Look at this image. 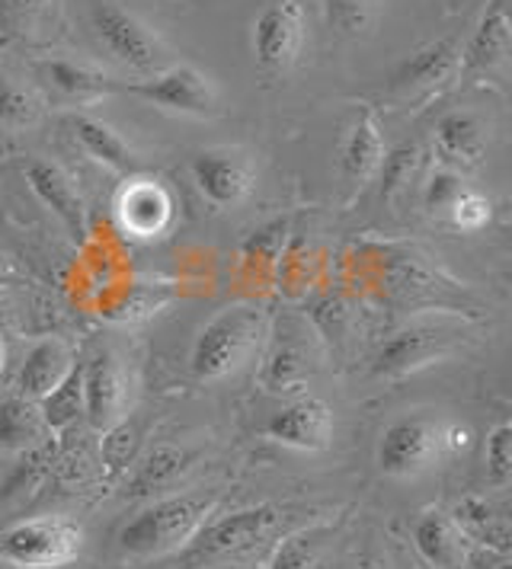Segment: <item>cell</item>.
Here are the masks:
<instances>
[{"label": "cell", "instance_id": "obj_28", "mask_svg": "<svg viewBox=\"0 0 512 569\" xmlns=\"http://www.w3.org/2000/svg\"><path fill=\"white\" fill-rule=\"evenodd\" d=\"M138 448H141V429H138L135 422L119 419L116 426H109L100 439L102 473H106L109 480L122 477L128 467L135 465V458H138Z\"/></svg>", "mask_w": 512, "mask_h": 569}, {"label": "cell", "instance_id": "obj_39", "mask_svg": "<svg viewBox=\"0 0 512 569\" xmlns=\"http://www.w3.org/2000/svg\"><path fill=\"white\" fill-rule=\"evenodd\" d=\"M3 365H7V349H3V339H0V375H3Z\"/></svg>", "mask_w": 512, "mask_h": 569}, {"label": "cell", "instance_id": "obj_32", "mask_svg": "<svg viewBox=\"0 0 512 569\" xmlns=\"http://www.w3.org/2000/svg\"><path fill=\"white\" fill-rule=\"evenodd\" d=\"M382 17V0H331V20L349 39L368 36Z\"/></svg>", "mask_w": 512, "mask_h": 569}, {"label": "cell", "instance_id": "obj_1", "mask_svg": "<svg viewBox=\"0 0 512 569\" xmlns=\"http://www.w3.org/2000/svg\"><path fill=\"white\" fill-rule=\"evenodd\" d=\"M218 496L211 492H179V496H160L145 512L131 518L119 531V553L128 560H151L179 553L186 543L196 538Z\"/></svg>", "mask_w": 512, "mask_h": 569}, {"label": "cell", "instance_id": "obj_35", "mask_svg": "<svg viewBox=\"0 0 512 569\" xmlns=\"http://www.w3.org/2000/svg\"><path fill=\"white\" fill-rule=\"evenodd\" d=\"M467 186L461 180L459 170H449V167H439L430 182H426V189H423V206L430 214H449V208L455 206V199H459L461 192H464Z\"/></svg>", "mask_w": 512, "mask_h": 569}, {"label": "cell", "instance_id": "obj_38", "mask_svg": "<svg viewBox=\"0 0 512 569\" xmlns=\"http://www.w3.org/2000/svg\"><path fill=\"white\" fill-rule=\"evenodd\" d=\"M311 320H314V327L324 333L327 339L333 337H343V330H346V320H349V311H346V305L339 301V298H324V301H317L314 305V311H311Z\"/></svg>", "mask_w": 512, "mask_h": 569}, {"label": "cell", "instance_id": "obj_8", "mask_svg": "<svg viewBox=\"0 0 512 569\" xmlns=\"http://www.w3.org/2000/svg\"><path fill=\"white\" fill-rule=\"evenodd\" d=\"M305 46V3L276 0L254 23V61L263 74H285Z\"/></svg>", "mask_w": 512, "mask_h": 569}, {"label": "cell", "instance_id": "obj_9", "mask_svg": "<svg viewBox=\"0 0 512 569\" xmlns=\"http://www.w3.org/2000/svg\"><path fill=\"white\" fill-rule=\"evenodd\" d=\"M193 180L215 208L240 206L256 182L254 160L237 148H205L189 160Z\"/></svg>", "mask_w": 512, "mask_h": 569}, {"label": "cell", "instance_id": "obj_27", "mask_svg": "<svg viewBox=\"0 0 512 569\" xmlns=\"http://www.w3.org/2000/svg\"><path fill=\"white\" fill-rule=\"evenodd\" d=\"M311 375V352L295 339H279L269 362L263 368V388L273 393H288L305 385Z\"/></svg>", "mask_w": 512, "mask_h": 569}, {"label": "cell", "instance_id": "obj_24", "mask_svg": "<svg viewBox=\"0 0 512 569\" xmlns=\"http://www.w3.org/2000/svg\"><path fill=\"white\" fill-rule=\"evenodd\" d=\"M39 74L49 80L51 87L65 97H77V100H87V97H102V93H119L122 83L102 74L90 64H80L71 58H46L39 61Z\"/></svg>", "mask_w": 512, "mask_h": 569}, {"label": "cell", "instance_id": "obj_12", "mask_svg": "<svg viewBox=\"0 0 512 569\" xmlns=\"http://www.w3.org/2000/svg\"><path fill=\"white\" fill-rule=\"evenodd\" d=\"M126 371L109 349H102L93 356V362L83 365V416L90 429L106 432L109 426L126 419Z\"/></svg>", "mask_w": 512, "mask_h": 569}, {"label": "cell", "instance_id": "obj_29", "mask_svg": "<svg viewBox=\"0 0 512 569\" xmlns=\"http://www.w3.org/2000/svg\"><path fill=\"white\" fill-rule=\"evenodd\" d=\"M39 116H42V103L29 87L13 83V80H0V126L3 129H29L39 122Z\"/></svg>", "mask_w": 512, "mask_h": 569}, {"label": "cell", "instance_id": "obj_10", "mask_svg": "<svg viewBox=\"0 0 512 569\" xmlns=\"http://www.w3.org/2000/svg\"><path fill=\"white\" fill-rule=\"evenodd\" d=\"M452 342H455V333L442 330V327H410V330H401V333H394L378 349L375 365H372V375L384 378V381L407 378L413 371L445 359L452 352Z\"/></svg>", "mask_w": 512, "mask_h": 569}, {"label": "cell", "instance_id": "obj_7", "mask_svg": "<svg viewBox=\"0 0 512 569\" xmlns=\"http://www.w3.org/2000/svg\"><path fill=\"white\" fill-rule=\"evenodd\" d=\"M119 93H131L145 103L170 109L179 116H196V119H211L221 112L218 87L193 64H170L154 78L122 83Z\"/></svg>", "mask_w": 512, "mask_h": 569}, {"label": "cell", "instance_id": "obj_31", "mask_svg": "<svg viewBox=\"0 0 512 569\" xmlns=\"http://www.w3.org/2000/svg\"><path fill=\"white\" fill-rule=\"evenodd\" d=\"M420 163H423V148L420 144H401L397 151L384 154L382 163V199H394L401 189H407L410 180H416L420 173Z\"/></svg>", "mask_w": 512, "mask_h": 569}, {"label": "cell", "instance_id": "obj_13", "mask_svg": "<svg viewBox=\"0 0 512 569\" xmlns=\"http://www.w3.org/2000/svg\"><path fill=\"white\" fill-rule=\"evenodd\" d=\"M266 436L295 451H324L333 439L331 407L317 397H298L266 419Z\"/></svg>", "mask_w": 512, "mask_h": 569}, {"label": "cell", "instance_id": "obj_19", "mask_svg": "<svg viewBox=\"0 0 512 569\" xmlns=\"http://www.w3.org/2000/svg\"><path fill=\"white\" fill-rule=\"evenodd\" d=\"M119 218H122V228L135 237H154L170 224L174 202L160 182L131 180L119 196Z\"/></svg>", "mask_w": 512, "mask_h": 569}, {"label": "cell", "instance_id": "obj_23", "mask_svg": "<svg viewBox=\"0 0 512 569\" xmlns=\"http://www.w3.org/2000/svg\"><path fill=\"white\" fill-rule=\"evenodd\" d=\"M452 518L459 521V528L471 538L474 547H486L493 553L510 550V521L493 502H486L484 496H464Z\"/></svg>", "mask_w": 512, "mask_h": 569}, {"label": "cell", "instance_id": "obj_17", "mask_svg": "<svg viewBox=\"0 0 512 569\" xmlns=\"http://www.w3.org/2000/svg\"><path fill=\"white\" fill-rule=\"evenodd\" d=\"M384 154L387 151H384L382 126L372 109H362L339 144V167H343L346 182L362 189L372 177H378Z\"/></svg>", "mask_w": 512, "mask_h": 569}, {"label": "cell", "instance_id": "obj_3", "mask_svg": "<svg viewBox=\"0 0 512 569\" xmlns=\"http://www.w3.org/2000/svg\"><path fill=\"white\" fill-rule=\"evenodd\" d=\"M279 518L276 506H254V509H240L225 518L205 521L196 531V538L179 550V560L189 569L237 560L256 550L263 541H269V535L279 528Z\"/></svg>", "mask_w": 512, "mask_h": 569}, {"label": "cell", "instance_id": "obj_26", "mask_svg": "<svg viewBox=\"0 0 512 569\" xmlns=\"http://www.w3.org/2000/svg\"><path fill=\"white\" fill-rule=\"evenodd\" d=\"M39 413H42V422L46 429L61 436L68 432L71 426H77V419L83 416V365H75L58 388H51L39 403Z\"/></svg>", "mask_w": 512, "mask_h": 569}, {"label": "cell", "instance_id": "obj_14", "mask_svg": "<svg viewBox=\"0 0 512 569\" xmlns=\"http://www.w3.org/2000/svg\"><path fill=\"white\" fill-rule=\"evenodd\" d=\"M490 134L481 116L455 109L435 122V154L449 170H477L486 160Z\"/></svg>", "mask_w": 512, "mask_h": 569}, {"label": "cell", "instance_id": "obj_37", "mask_svg": "<svg viewBox=\"0 0 512 569\" xmlns=\"http://www.w3.org/2000/svg\"><path fill=\"white\" fill-rule=\"evenodd\" d=\"M449 218H452V224L461 228V231H481L486 221H490V202H486L481 192L464 189L459 199H455V206L449 208Z\"/></svg>", "mask_w": 512, "mask_h": 569}, {"label": "cell", "instance_id": "obj_4", "mask_svg": "<svg viewBox=\"0 0 512 569\" xmlns=\"http://www.w3.org/2000/svg\"><path fill=\"white\" fill-rule=\"evenodd\" d=\"M83 535L68 518H26L0 535V557L20 569H58L77 560Z\"/></svg>", "mask_w": 512, "mask_h": 569}, {"label": "cell", "instance_id": "obj_40", "mask_svg": "<svg viewBox=\"0 0 512 569\" xmlns=\"http://www.w3.org/2000/svg\"><path fill=\"white\" fill-rule=\"evenodd\" d=\"M0 279H3V276H0Z\"/></svg>", "mask_w": 512, "mask_h": 569}, {"label": "cell", "instance_id": "obj_36", "mask_svg": "<svg viewBox=\"0 0 512 569\" xmlns=\"http://www.w3.org/2000/svg\"><path fill=\"white\" fill-rule=\"evenodd\" d=\"M93 470H97V461L87 455V448H77L61 461H55V480L65 492H77L87 483H93Z\"/></svg>", "mask_w": 512, "mask_h": 569}, {"label": "cell", "instance_id": "obj_34", "mask_svg": "<svg viewBox=\"0 0 512 569\" xmlns=\"http://www.w3.org/2000/svg\"><path fill=\"white\" fill-rule=\"evenodd\" d=\"M51 0H0V27L10 36H29L46 23Z\"/></svg>", "mask_w": 512, "mask_h": 569}, {"label": "cell", "instance_id": "obj_15", "mask_svg": "<svg viewBox=\"0 0 512 569\" xmlns=\"http://www.w3.org/2000/svg\"><path fill=\"white\" fill-rule=\"evenodd\" d=\"M413 543L423 553V560L433 563L435 569H464L471 553H474V543L461 531L459 521L449 512H439V509L426 512L416 521Z\"/></svg>", "mask_w": 512, "mask_h": 569}, {"label": "cell", "instance_id": "obj_30", "mask_svg": "<svg viewBox=\"0 0 512 569\" xmlns=\"http://www.w3.org/2000/svg\"><path fill=\"white\" fill-rule=\"evenodd\" d=\"M321 550H324V531H298L288 535L276 547L273 560L266 569H317L321 563Z\"/></svg>", "mask_w": 512, "mask_h": 569}, {"label": "cell", "instance_id": "obj_6", "mask_svg": "<svg viewBox=\"0 0 512 569\" xmlns=\"http://www.w3.org/2000/svg\"><path fill=\"white\" fill-rule=\"evenodd\" d=\"M445 422L449 419H435V416H401L394 419L382 432L378 441V467L387 477L407 480L420 477L430 467L449 455L445 448Z\"/></svg>", "mask_w": 512, "mask_h": 569}, {"label": "cell", "instance_id": "obj_18", "mask_svg": "<svg viewBox=\"0 0 512 569\" xmlns=\"http://www.w3.org/2000/svg\"><path fill=\"white\" fill-rule=\"evenodd\" d=\"M26 180H29V189L39 196V202L51 208V214L68 228L71 237H83L87 233L83 202H80L71 180L55 163H49V160H29L26 163Z\"/></svg>", "mask_w": 512, "mask_h": 569}, {"label": "cell", "instance_id": "obj_25", "mask_svg": "<svg viewBox=\"0 0 512 569\" xmlns=\"http://www.w3.org/2000/svg\"><path fill=\"white\" fill-rule=\"evenodd\" d=\"M46 422L42 413L32 400L26 397H10L0 403V448L13 451V455H26L29 448L46 441Z\"/></svg>", "mask_w": 512, "mask_h": 569}, {"label": "cell", "instance_id": "obj_21", "mask_svg": "<svg viewBox=\"0 0 512 569\" xmlns=\"http://www.w3.org/2000/svg\"><path fill=\"white\" fill-rule=\"evenodd\" d=\"M71 368H75V362H71L68 346L61 339H42L26 352L20 375H17V390H20V397L39 403L51 388L61 385V378Z\"/></svg>", "mask_w": 512, "mask_h": 569}, {"label": "cell", "instance_id": "obj_5", "mask_svg": "<svg viewBox=\"0 0 512 569\" xmlns=\"http://www.w3.org/2000/svg\"><path fill=\"white\" fill-rule=\"evenodd\" d=\"M90 23H93V36L100 39L102 49L131 71L154 78L164 68H170L160 36L151 27H145L135 13L122 10L119 3H109V0L93 3Z\"/></svg>", "mask_w": 512, "mask_h": 569}, {"label": "cell", "instance_id": "obj_16", "mask_svg": "<svg viewBox=\"0 0 512 569\" xmlns=\"http://www.w3.org/2000/svg\"><path fill=\"white\" fill-rule=\"evenodd\" d=\"M512 46V27L506 0H493L486 7L484 20L477 23L474 36L467 39V46L461 49V71L467 74H486L496 71L500 64H506Z\"/></svg>", "mask_w": 512, "mask_h": 569}, {"label": "cell", "instance_id": "obj_33", "mask_svg": "<svg viewBox=\"0 0 512 569\" xmlns=\"http://www.w3.org/2000/svg\"><path fill=\"white\" fill-rule=\"evenodd\" d=\"M484 470L486 483L493 490H503L510 487L512 480V426L510 422H500L484 445Z\"/></svg>", "mask_w": 512, "mask_h": 569}, {"label": "cell", "instance_id": "obj_11", "mask_svg": "<svg viewBox=\"0 0 512 569\" xmlns=\"http://www.w3.org/2000/svg\"><path fill=\"white\" fill-rule=\"evenodd\" d=\"M461 71V46L459 39H442L416 54L394 71L391 78V93L397 100H426L439 93L449 80Z\"/></svg>", "mask_w": 512, "mask_h": 569}, {"label": "cell", "instance_id": "obj_20", "mask_svg": "<svg viewBox=\"0 0 512 569\" xmlns=\"http://www.w3.org/2000/svg\"><path fill=\"white\" fill-rule=\"evenodd\" d=\"M193 467V455L179 445H157L151 448L135 470L128 477V496L131 499H154V496H164L177 487L179 480L189 473Z\"/></svg>", "mask_w": 512, "mask_h": 569}, {"label": "cell", "instance_id": "obj_22", "mask_svg": "<svg viewBox=\"0 0 512 569\" xmlns=\"http://www.w3.org/2000/svg\"><path fill=\"white\" fill-rule=\"evenodd\" d=\"M65 126H68L77 144L83 148V154H90L97 163L116 170V173H135L138 170V154L119 138V131H112L106 122L87 116V112H75L65 119Z\"/></svg>", "mask_w": 512, "mask_h": 569}, {"label": "cell", "instance_id": "obj_2", "mask_svg": "<svg viewBox=\"0 0 512 569\" xmlns=\"http://www.w3.org/2000/svg\"><path fill=\"white\" fill-rule=\"evenodd\" d=\"M269 337V313L259 305H230L203 327L193 342L189 368L199 381H225L254 359Z\"/></svg>", "mask_w": 512, "mask_h": 569}]
</instances>
